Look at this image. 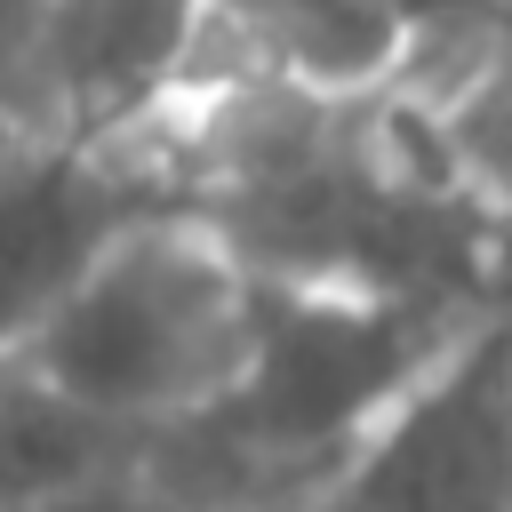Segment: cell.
Returning a JSON list of instances; mask_svg holds the SVG:
<instances>
[{
    "instance_id": "ba28073f",
    "label": "cell",
    "mask_w": 512,
    "mask_h": 512,
    "mask_svg": "<svg viewBox=\"0 0 512 512\" xmlns=\"http://www.w3.org/2000/svg\"><path fill=\"white\" fill-rule=\"evenodd\" d=\"M40 24H48V0H0V112H8L32 48H40ZM16 136H24V128H16Z\"/></svg>"
},
{
    "instance_id": "52a82bcc",
    "label": "cell",
    "mask_w": 512,
    "mask_h": 512,
    "mask_svg": "<svg viewBox=\"0 0 512 512\" xmlns=\"http://www.w3.org/2000/svg\"><path fill=\"white\" fill-rule=\"evenodd\" d=\"M16 512H192L184 496H168V480H152V472H96V480H72V488H56V496H32V504H16Z\"/></svg>"
},
{
    "instance_id": "277c9868",
    "label": "cell",
    "mask_w": 512,
    "mask_h": 512,
    "mask_svg": "<svg viewBox=\"0 0 512 512\" xmlns=\"http://www.w3.org/2000/svg\"><path fill=\"white\" fill-rule=\"evenodd\" d=\"M192 48L200 0H48L8 120L24 136H128V120H144Z\"/></svg>"
},
{
    "instance_id": "9c48e42d",
    "label": "cell",
    "mask_w": 512,
    "mask_h": 512,
    "mask_svg": "<svg viewBox=\"0 0 512 512\" xmlns=\"http://www.w3.org/2000/svg\"><path fill=\"white\" fill-rule=\"evenodd\" d=\"M8 144H16V120H8V112H0V160H8Z\"/></svg>"
},
{
    "instance_id": "6da1fadb",
    "label": "cell",
    "mask_w": 512,
    "mask_h": 512,
    "mask_svg": "<svg viewBox=\"0 0 512 512\" xmlns=\"http://www.w3.org/2000/svg\"><path fill=\"white\" fill-rule=\"evenodd\" d=\"M256 328L264 288L248 256L168 208L136 224L8 368L104 432H192L248 384Z\"/></svg>"
},
{
    "instance_id": "8992f818",
    "label": "cell",
    "mask_w": 512,
    "mask_h": 512,
    "mask_svg": "<svg viewBox=\"0 0 512 512\" xmlns=\"http://www.w3.org/2000/svg\"><path fill=\"white\" fill-rule=\"evenodd\" d=\"M208 32L264 80H288L304 96H352L400 64L408 8L400 0H200V40Z\"/></svg>"
},
{
    "instance_id": "7a4b0ae2",
    "label": "cell",
    "mask_w": 512,
    "mask_h": 512,
    "mask_svg": "<svg viewBox=\"0 0 512 512\" xmlns=\"http://www.w3.org/2000/svg\"><path fill=\"white\" fill-rule=\"evenodd\" d=\"M472 344L456 312L432 304H336V296H264L248 384L192 432L232 464H360L384 424Z\"/></svg>"
},
{
    "instance_id": "5b68a950",
    "label": "cell",
    "mask_w": 512,
    "mask_h": 512,
    "mask_svg": "<svg viewBox=\"0 0 512 512\" xmlns=\"http://www.w3.org/2000/svg\"><path fill=\"white\" fill-rule=\"evenodd\" d=\"M376 512H512V368H480V336L384 424L352 464Z\"/></svg>"
},
{
    "instance_id": "3957f363",
    "label": "cell",
    "mask_w": 512,
    "mask_h": 512,
    "mask_svg": "<svg viewBox=\"0 0 512 512\" xmlns=\"http://www.w3.org/2000/svg\"><path fill=\"white\" fill-rule=\"evenodd\" d=\"M152 216H168V192L128 136H16L0 160V360H16Z\"/></svg>"
}]
</instances>
